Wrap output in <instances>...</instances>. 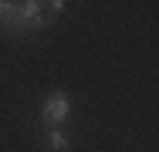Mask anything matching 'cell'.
<instances>
[{
	"instance_id": "cell-1",
	"label": "cell",
	"mask_w": 159,
	"mask_h": 152,
	"mask_svg": "<svg viewBox=\"0 0 159 152\" xmlns=\"http://www.w3.org/2000/svg\"><path fill=\"white\" fill-rule=\"evenodd\" d=\"M68 115H71L68 95H64V91H51V95L44 98V105H41V122H44V125H64Z\"/></svg>"
},
{
	"instance_id": "cell-2",
	"label": "cell",
	"mask_w": 159,
	"mask_h": 152,
	"mask_svg": "<svg viewBox=\"0 0 159 152\" xmlns=\"http://www.w3.org/2000/svg\"><path fill=\"white\" fill-rule=\"evenodd\" d=\"M20 24V0H0V30L17 34Z\"/></svg>"
},
{
	"instance_id": "cell-3",
	"label": "cell",
	"mask_w": 159,
	"mask_h": 152,
	"mask_svg": "<svg viewBox=\"0 0 159 152\" xmlns=\"http://www.w3.org/2000/svg\"><path fill=\"white\" fill-rule=\"evenodd\" d=\"M44 145H48V152H71V139L64 135L61 125H48L44 128Z\"/></svg>"
},
{
	"instance_id": "cell-4",
	"label": "cell",
	"mask_w": 159,
	"mask_h": 152,
	"mask_svg": "<svg viewBox=\"0 0 159 152\" xmlns=\"http://www.w3.org/2000/svg\"><path fill=\"white\" fill-rule=\"evenodd\" d=\"M31 3L48 20H58V17H64V10H68V0H31Z\"/></svg>"
}]
</instances>
